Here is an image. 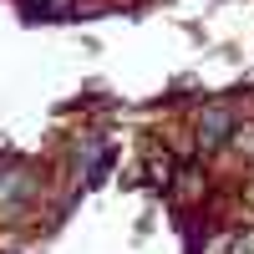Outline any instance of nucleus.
Wrapping results in <instances>:
<instances>
[{
    "instance_id": "f257e3e1",
    "label": "nucleus",
    "mask_w": 254,
    "mask_h": 254,
    "mask_svg": "<svg viewBox=\"0 0 254 254\" xmlns=\"http://www.w3.org/2000/svg\"><path fill=\"white\" fill-rule=\"evenodd\" d=\"M193 132H198L203 147H224V142H234V132H239V112L229 107V102H208V107L193 117Z\"/></svg>"
},
{
    "instance_id": "20e7f679",
    "label": "nucleus",
    "mask_w": 254,
    "mask_h": 254,
    "mask_svg": "<svg viewBox=\"0 0 254 254\" xmlns=\"http://www.w3.org/2000/svg\"><path fill=\"white\" fill-rule=\"evenodd\" d=\"M31 5H41V10H51V0H31Z\"/></svg>"
},
{
    "instance_id": "f03ea898",
    "label": "nucleus",
    "mask_w": 254,
    "mask_h": 254,
    "mask_svg": "<svg viewBox=\"0 0 254 254\" xmlns=\"http://www.w3.org/2000/svg\"><path fill=\"white\" fill-rule=\"evenodd\" d=\"M208 254H254V229L249 234H219L208 244Z\"/></svg>"
},
{
    "instance_id": "7ed1b4c3",
    "label": "nucleus",
    "mask_w": 254,
    "mask_h": 254,
    "mask_svg": "<svg viewBox=\"0 0 254 254\" xmlns=\"http://www.w3.org/2000/svg\"><path fill=\"white\" fill-rule=\"evenodd\" d=\"M234 147H239V153H254V127H249V122H239V132H234Z\"/></svg>"
}]
</instances>
